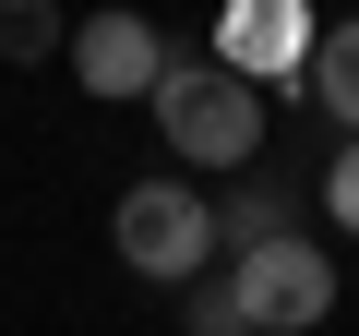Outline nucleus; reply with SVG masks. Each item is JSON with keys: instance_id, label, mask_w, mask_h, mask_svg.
<instances>
[{"instance_id": "1", "label": "nucleus", "mask_w": 359, "mask_h": 336, "mask_svg": "<svg viewBox=\"0 0 359 336\" xmlns=\"http://www.w3.org/2000/svg\"><path fill=\"white\" fill-rule=\"evenodd\" d=\"M144 120H156V144H168L180 181H192V168H252V156H264V96H252L228 60H204V49H168Z\"/></svg>"}, {"instance_id": "2", "label": "nucleus", "mask_w": 359, "mask_h": 336, "mask_svg": "<svg viewBox=\"0 0 359 336\" xmlns=\"http://www.w3.org/2000/svg\"><path fill=\"white\" fill-rule=\"evenodd\" d=\"M108 252H120L132 276H156V288H204V276H216V193H192L180 168L132 181L120 217H108Z\"/></svg>"}, {"instance_id": "3", "label": "nucleus", "mask_w": 359, "mask_h": 336, "mask_svg": "<svg viewBox=\"0 0 359 336\" xmlns=\"http://www.w3.org/2000/svg\"><path fill=\"white\" fill-rule=\"evenodd\" d=\"M216 288H228V312H240V336H311L323 312H335V252L323 240H264V252H240V264H216Z\"/></svg>"}, {"instance_id": "4", "label": "nucleus", "mask_w": 359, "mask_h": 336, "mask_svg": "<svg viewBox=\"0 0 359 336\" xmlns=\"http://www.w3.org/2000/svg\"><path fill=\"white\" fill-rule=\"evenodd\" d=\"M311 49H323V25L299 13V0H228L204 60H228L252 96H287V84H311Z\"/></svg>"}, {"instance_id": "5", "label": "nucleus", "mask_w": 359, "mask_h": 336, "mask_svg": "<svg viewBox=\"0 0 359 336\" xmlns=\"http://www.w3.org/2000/svg\"><path fill=\"white\" fill-rule=\"evenodd\" d=\"M156 72H168V37H156L144 13H96V25H72V84H84L96 108H144Z\"/></svg>"}, {"instance_id": "6", "label": "nucleus", "mask_w": 359, "mask_h": 336, "mask_svg": "<svg viewBox=\"0 0 359 336\" xmlns=\"http://www.w3.org/2000/svg\"><path fill=\"white\" fill-rule=\"evenodd\" d=\"M299 96L359 144V13H347V25H323V49H311V84H299Z\"/></svg>"}, {"instance_id": "7", "label": "nucleus", "mask_w": 359, "mask_h": 336, "mask_svg": "<svg viewBox=\"0 0 359 336\" xmlns=\"http://www.w3.org/2000/svg\"><path fill=\"white\" fill-rule=\"evenodd\" d=\"M264 240H287V181H252V193L216 205V264H240V252H264Z\"/></svg>"}, {"instance_id": "8", "label": "nucleus", "mask_w": 359, "mask_h": 336, "mask_svg": "<svg viewBox=\"0 0 359 336\" xmlns=\"http://www.w3.org/2000/svg\"><path fill=\"white\" fill-rule=\"evenodd\" d=\"M48 49H72V25L48 0H0V60H48Z\"/></svg>"}, {"instance_id": "9", "label": "nucleus", "mask_w": 359, "mask_h": 336, "mask_svg": "<svg viewBox=\"0 0 359 336\" xmlns=\"http://www.w3.org/2000/svg\"><path fill=\"white\" fill-rule=\"evenodd\" d=\"M323 217L359 240V144H335V168H323Z\"/></svg>"}, {"instance_id": "10", "label": "nucleus", "mask_w": 359, "mask_h": 336, "mask_svg": "<svg viewBox=\"0 0 359 336\" xmlns=\"http://www.w3.org/2000/svg\"><path fill=\"white\" fill-rule=\"evenodd\" d=\"M180 324H192V336H240V312H228L216 276H204V288H180Z\"/></svg>"}]
</instances>
